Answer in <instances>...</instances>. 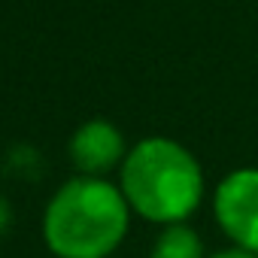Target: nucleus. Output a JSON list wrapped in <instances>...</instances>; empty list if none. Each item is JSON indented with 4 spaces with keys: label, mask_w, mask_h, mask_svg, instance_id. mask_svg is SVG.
<instances>
[{
    "label": "nucleus",
    "mask_w": 258,
    "mask_h": 258,
    "mask_svg": "<svg viewBox=\"0 0 258 258\" xmlns=\"http://www.w3.org/2000/svg\"><path fill=\"white\" fill-rule=\"evenodd\" d=\"M149 258H207V255H204V240L198 237V231L179 222V225L161 228V234L152 243Z\"/></svg>",
    "instance_id": "5"
},
{
    "label": "nucleus",
    "mask_w": 258,
    "mask_h": 258,
    "mask_svg": "<svg viewBox=\"0 0 258 258\" xmlns=\"http://www.w3.org/2000/svg\"><path fill=\"white\" fill-rule=\"evenodd\" d=\"M10 222H13V207H10V201L4 195H0V231H7Z\"/></svg>",
    "instance_id": "7"
},
{
    "label": "nucleus",
    "mask_w": 258,
    "mask_h": 258,
    "mask_svg": "<svg viewBox=\"0 0 258 258\" xmlns=\"http://www.w3.org/2000/svg\"><path fill=\"white\" fill-rule=\"evenodd\" d=\"M70 161L76 167L79 176H100L106 179L109 170L121 167L127 146H124V134L106 118H88L82 121L70 143H67Z\"/></svg>",
    "instance_id": "4"
},
{
    "label": "nucleus",
    "mask_w": 258,
    "mask_h": 258,
    "mask_svg": "<svg viewBox=\"0 0 258 258\" xmlns=\"http://www.w3.org/2000/svg\"><path fill=\"white\" fill-rule=\"evenodd\" d=\"M127 228L131 207L118 185L100 176L67 179L46 204L43 240L55 258H109Z\"/></svg>",
    "instance_id": "1"
},
{
    "label": "nucleus",
    "mask_w": 258,
    "mask_h": 258,
    "mask_svg": "<svg viewBox=\"0 0 258 258\" xmlns=\"http://www.w3.org/2000/svg\"><path fill=\"white\" fill-rule=\"evenodd\" d=\"M207 258H258V255L249 252V249H240V246H228V249H219V252H213Z\"/></svg>",
    "instance_id": "6"
},
{
    "label": "nucleus",
    "mask_w": 258,
    "mask_h": 258,
    "mask_svg": "<svg viewBox=\"0 0 258 258\" xmlns=\"http://www.w3.org/2000/svg\"><path fill=\"white\" fill-rule=\"evenodd\" d=\"M118 188L146 222L161 228L185 222L204 201L201 161L170 137H146L127 149L118 167Z\"/></svg>",
    "instance_id": "2"
},
{
    "label": "nucleus",
    "mask_w": 258,
    "mask_h": 258,
    "mask_svg": "<svg viewBox=\"0 0 258 258\" xmlns=\"http://www.w3.org/2000/svg\"><path fill=\"white\" fill-rule=\"evenodd\" d=\"M213 216L234 246L258 255V167L231 170L216 185Z\"/></svg>",
    "instance_id": "3"
}]
</instances>
